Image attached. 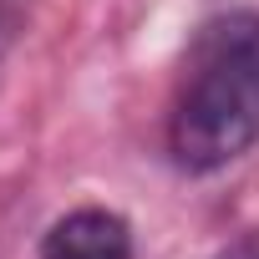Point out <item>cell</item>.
<instances>
[{
    "instance_id": "1",
    "label": "cell",
    "mask_w": 259,
    "mask_h": 259,
    "mask_svg": "<svg viewBox=\"0 0 259 259\" xmlns=\"http://www.w3.org/2000/svg\"><path fill=\"white\" fill-rule=\"evenodd\" d=\"M259 143V11L213 16L183 56L168 102V153L183 173H219Z\"/></svg>"
},
{
    "instance_id": "3",
    "label": "cell",
    "mask_w": 259,
    "mask_h": 259,
    "mask_svg": "<svg viewBox=\"0 0 259 259\" xmlns=\"http://www.w3.org/2000/svg\"><path fill=\"white\" fill-rule=\"evenodd\" d=\"M219 259H259V234H244L239 244H229Z\"/></svg>"
},
{
    "instance_id": "2",
    "label": "cell",
    "mask_w": 259,
    "mask_h": 259,
    "mask_svg": "<svg viewBox=\"0 0 259 259\" xmlns=\"http://www.w3.org/2000/svg\"><path fill=\"white\" fill-rule=\"evenodd\" d=\"M41 259H133V229L112 208H71L46 229Z\"/></svg>"
}]
</instances>
